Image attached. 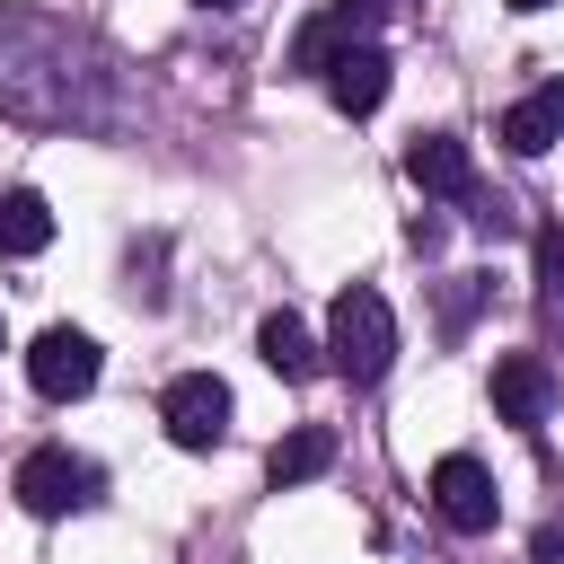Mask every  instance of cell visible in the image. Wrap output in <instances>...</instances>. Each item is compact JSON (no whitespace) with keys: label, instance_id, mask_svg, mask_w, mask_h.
<instances>
[{"label":"cell","instance_id":"cell-1","mask_svg":"<svg viewBox=\"0 0 564 564\" xmlns=\"http://www.w3.org/2000/svg\"><path fill=\"white\" fill-rule=\"evenodd\" d=\"M326 361H335L352 388H379V379H388V361H397V317H388V300H379L370 282L335 291V308H326Z\"/></svg>","mask_w":564,"mask_h":564},{"label":"cell","instance_id":"cell-2","mask_svg":"<svg viewBox=\"0 0 564 564\" xmlns=\"http://www.w3.org/2000/svg\"><path fill=\"white\" fill-rule=\"evenodd\" d=\"M159 423H167L176 449H220V441H229V388H220L212 370H185V379H167Z\"/></svg>","mask_w":564,"mask_h":564},{"label":"cell","instance_id":"cell-3","mask_svg":"<svg viewBox=\"0 0 564 564\" xmlns=\"http://www.w3.org/2000/svg\"><path fill=\"white\" fill-rule=\"evenodd\" d=\"M35 520H62V511H88L97 502V467L88 458H70V449H35V458H18V485H9Z\"/></svg>","mask_w":564,"mask_h":564},{"label":"cell","instance_id":"cell-4","mask_svg":"<svg viewBox=\"0 0 564 564\" xmlns=\"http://www.w3.org/2000/svg\"><path fill=\"white\" fill-rule=\"evenodd\" d=\"M26 379H35V397L70 405V397L97 388V344H88L79 326H44V335L26 344Z\"/></svg>","mask_w":564,"mask_h":564},{"label":"cell","instance_id":"cell-5","mask_svg":"<svg viewBox=\"0 0 564 564\" xmlns=\"http://www.w3.org/2000/svg\"><path fill=\"white\" fill-rule=\"evenodd\" d=\"M432 511H441L458 538H485V529H494V511H502V494H494V476H485L467 449H449V458L432 467Z\"/></svg>","mask_w":564,"mask_h":564},{"label":"cell","instance_id":"cell-6","mask_svg":"<svg viewBox=\"0 0 564 564\" xmlns=\"http://www.w3.org/2000/svg\"><path fill=\"white\" fill-rule=\"evenodd\" d=\"M546 405H555V370H546L538 352H502V361H494V414L520 423V432H538Z\"/></svg>","mask_w":564,"mask_h":564},{"label":"cell","instance_id":"cell-7","mask_svg":"<svg viewBox=\"0 0 564 564\" xmlns=\"http://www.w3.org/2000/svg\"><path fill=\"white\" fill-rule=\"evenodd\" d=\"M317 79H326L335 115H379V97H388V53H379V44H344Z\"/></svg>","mask_w":564,"mask_h":564},{"label":"cell","instance_id":"cell-8","mask_svg":"<svg viewBox=\"0 0 564 564\" xmlns=\"http://www.w3.org/2000/svg\"><path fill=\"white\" fill-rule=\"evenodd\" d=\"M555 141H564V79H538V88L502 115V150H511V159H546Z\"/></svg>","mask_w":564,"mask_h":564},{"label":"cell","instance_id":"cell-9","mask_svg":"<svg viewBox=\"0 0 564 564\" xmlns=\"http://www.w3.org/2000/svg\"><path fill=\"white\" fill-rule=\"evenodd\" d=\"M405 176H414L423 194H476V159H467L458 132H423V141L405 150Z\"/></svg>","mask_w":564,"mask_h":564},{"label":"cell","instance_id":"cell-10","mask_svg":"<svg viewBox=\"0 0 564 564\" xmlns=\"http://www.w3.org/2000/svg\"><path fill=\"white\" fill-rule=\"evenodd\" d=\"M256 352H264V370H273V379H308V370L326 361V344H317L291 308H273V317L256 326Z\"/></svg>","mask_w":564,"mask_h":564},{"label":"cell","instance_id":"cell-11","mask_svg":"<svg viewBox=\"0 0 564 564\" xmlns=\"http://www.w3.org/2000/svg\"><path fill=\"white\" fill-rule=\"evenodd\" d=\"M335 467V432L326 423H300V432H282L273 449H264V476L273 485H308V476H326Z\"/></svg>","mask_w":564,"mask_h":564},{"label":"cell","instance_id":"cell-12","mask_svg":"<svg viewBox=\"0 0 564 564\" xmlns=\"http://www.w3.org/2000/svg\"><path fill=\"white\" fill-rule=\"evenodd\" d=\"M53 247V203L35 185H9L0 194V256H44Z\"/></svg>","mask_w":564,"mask_h":564},{"label":"cell","instance_id":"cell-13","mask_svg":"<svg viewBox=\"0 0 564 564\" xmlns=\"http://www.w3.org/2000/svg\"><path fill=\"white\" fill-rule=\"evenodd\" d=\"M344 44H361V35H352V18L335 9V18H308V26H300V44H291V62H300V70H326V62L344 53Z\"/></svg>","mask_w":564,"mask_h":564},{"label":"cell","instance_id":"cell-14","mask_svg":"<svg viewBox=\"0 0 564 564\" xmlns=\"http://www.w3.org/2000/svg\"><path fill=\"white\" fill-rule=\"evenodd\" d=\"M538 300H546V317H564V229L555 220L538 229Z\"/></svg>","mask_w":564,"mask_h":564},{"label":"cell","instance_id":"cell-15","mask_svg":"<svg viewBox=\"0 0 564 564\" xmlns=\"http://www.w3.org/2000/svg\"><path fill=\"white\" fill-rule=\"evenodd\" d=\"M335 9H344V18H352V26H361V18H388V9H397V0H335Z\"/></svg>","mask_w":564,"mask_h":564},{"label":"cell","instance_id":"cell-16","mask_svg":"<svg viewBox=\"0 0 564 564\" xmlns=\"http://www.w3.org/2000/svg\"><path fill=\"white\" fill-rule=\"evenodd\" d=\"M538 555L555 564V555H564V529H538Z\"/></svg>","mask_w":564,"mask_h":564},{"label":"cell","instance_id":"cell-17","mask_svg":"<svg viewBox=\"0 0 564 564\" xmlns=\"http://www.w3.org/2000/svg\"><path fill=\"white\" fill-rule=\"evenodd\" d=\"M511 9H520V18H538V9H555V0H511Z\"/></svg>","mask_w":564,"mask_h":564},{"label":"cell","instance_id":"cell-18","mask_svg":"<svg viewBox=\"0 0 564 564\" xmlns=\"http://www.w3.org/2000/svg\"><path fill=\"white\" fill-rule=\"evenodd\" d=\"M194 9H238V0H194Z\"/></svg>","mask_w":564,"mask_h":564}]
</instances>
